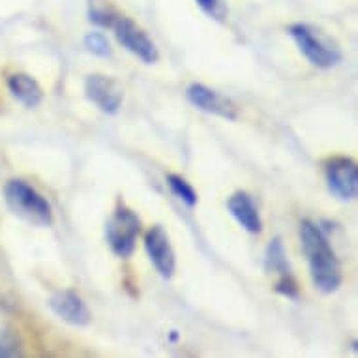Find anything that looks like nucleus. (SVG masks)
Here are the masks:
<instances>
[{"mask_svg": "<svg viewBox=\"0 0 358 358\" xmlns=\"http://www.w3.org/2000/svg\"><path fill=\"white\" fill-rule=\"evenodd\" d=\"M300 242L315 289L323 294L336 293L341 287L343 274L340 259L336 255L334 248L330 246L323 227L311 220H304L300 223Z\"/></svg>", "mask_w": 358, "mask_h": 358, "instance_id": "1", "label": "nucleus"}, {"mask_svg": "<svg viewBox=\"0 0 358 358\" xmlns=\"http://www.w3.org/2000/svg\"><path fill=\"white\" fill-rule=\"evenodd\" d=\"M4 201L12 214L24 222L32 223L36 227L53 225V206L48 197H43L27 180H21V178L8 180L4 186Z\"/></svg>", "mask_w": 358, "mask_h": 358, "instance_id": "2", "label": "nucleus"}, {"mask_svg": "<svg viewBox=\"0 0 358 358\" xmlns=\"http://www.w3.org/2000/svg\"><path fill=\"white\" fill-rule=\"evenodd\" d=\"M289 36L293 38L296 48L306 59L310 60L319 70H329L341 62V51L329 36L321 30L313 29L311 24L294 23L287 29Z\"/></svg>", "mask_w": 358, "mask_h": 358, "instance_id": "3", "label": "nucleus"}, {"mask_svg": "<svg viewBox=\"0 0 358 358\" xmlns=\"http://www.w3.org/2000/svg\"><path fill=\"white\" fill-rule=\"evenodd\" d=\"M141 233V220L128 206L120 205L106 223V238L111 252L120 259H129L136 252Z\"/></svg>", "mask_w": 358, "mask_h": 358, "instance_id": "4", "label": "nucleus"}, {"mask_svg": "<svg viewBox=\"0 0 358 358\" xmlns=\"http://www.w3.org/2000/svg\"><path fill=\"white\" fill-rule=\"evenodd\" d=\"M113 32L117 36V41L122 45L126 51H129L131 55H136L137 59L145 62V64H156L159 59V51L145 30L131 21L126 15H120L113 21L111 24Z\"/></svg>", "mask_w": 358, "mask_h": 358, "instance_id": "5", "label": "nucleus"}, {"mask_svg": "<svg viewBox=\"0 0 358 358\" xmlns=\"http://www.w3.org/2000/svg\"><path fill=\"white\" fill-rule=\"evenodd\" d=\"M324 178L330 194L340 201H352L358 194L357 162L345 156L334 158L324 165Z\"/></svg>", "mask_w": 358, "mask_h": 358, "instance_id": "6", "label": "nucleus"}, {"mask_svg": "<svg viewBox=\"0 0 358 358\" xmlns=\"http://www.w3.org/2000/svg\"><path fill=\"white\" fill-rule=\"evenodd\" d=\"M85 94L106 115H117L124 101V90L117 79L103 73H90L85 79Z\"/></svg>", "mask_w": 358, "mask_h": 358, "instance_id": "7", "label": "nucleus"}, {"mask_svg": "<svg viewBox=\"0 0 358 358\" xmlns=\"http://www.w3.org/2000/svg\"><path fill=\"white\" fill-rule=\"evenodd\" d=\"M145 252L158 274L165 280L175 276L176 255L167 231L162 225H154L145 235Z\"/></svg>", "mask_w": 358, "mask_h": 358, "instance_id": "8", "label": "nucleus"}, {"mask_svg": "<svg viewBox=\"0 0 358 358\" xmlns=\"http://www.w3.org/2000/svg\"><path fill=\"white\" fill-rule=\"evenodd\" d=\"M186 98L194 107H197L199 111H205L208 115H216L225 120H236L238 118V111L236 106L229 98H225L216 90H212L206 85L201 83H192L186 88Z\"/></svg>", "mask_w": 358, "mask_h": 358, "instance_id": "9", "label": "nucleus"}, {"mask_svg": "<svg viewBox=\"0 0 358 358\" xmlns=\"http://www.w3.org/2000/svg\"><path fill=\"white\" fill-rule=\"evenodd\" d=\"M49 308L57 317L71 327H87L92 321V313L85 304V300L70 289H62L51 294Z\"/></svg>", "mask_w": 358, "mask_h": 358, "instance_id": "10", "label": "nucleus"}, {"mask_svg": "<svg viewBox=\"0 0 358 358\" xmlns=\"http://www.w3.org/2000/svg\"><path fill=\"white\" fill-rule=\"evenodd\" d=\"M227 210L231 212V216L235 217V222L248 233L259 235L263 231V220H261L259 208L246 192H235L231 195L227 199Z\"/></svg>", "mask_w": 358, "mask_h": 358, "instance_id": "11", "label": "nucleus"}, {"mask_svg": "<svg viewBox=\"0 0 358 358\" xmlns=\"http://www.w3.org/2000/svg\"><path fill=\"white\" fill-rule=\"evenodd\" d=\"M8 90L27 109H34L43 101V88L29 73H12L8 77Z\"/></svg>", "mask_w": 358, "mask_h": 358, "instance_id": "12", "label": "nucleus"}, {"mask_svg": "<svg viewBox=\"0 0 358 358\" xmlns=\"http://www.w3.org/2000/svg\"><path fill=\"white\" fill-rule=\"evenodd\" d=\"M264 271L266 274H276L278 278L291 274V264H289L282 236H274L264 250Z\"/></svg>", "mask_w": 358, "mask_h": 358, "instance_id": "13", "label": "nucleus"}, {"mask_svg": "<svg viewBox=\"0 0 358 358\" xmlns=\"http://www.w3.org/2000/svg\"><path fill=\"white\" fill-rule=\"evenodd\" d=\"M165 182H167V186H169L171 194L175 195L176 199H180L186 206H189V208H194L195 205H197V201H199V197H197V192L194 189V186L186 180V178H182L180 175H167V178H165Z\"/></svg>", "mask_w": 358, "mask_h": 358, "instance_id": "14", "label": "nucleus"}, {"mask_svg": "<svg viewBox=\"0 0 358 358\" xmlns=\"http://www.w3.org/2000/svg\"><path fill=\"white\" fill-rule=\"evenodd\" d=\"M23 340L21 336L12 329L0 330V358L23 357Z\"/></svg>", "mask_w": 358, "mask_h": 358, "instance_id": "15", "label": "nucleus"}, {"mask_svg": "<svg viewBox=\"0 0 358 358\" xmlns=\"http://www.w3.org/2000/svg\"><path fill=\"white\" fill-rule=\"evenodd\" d=\"M83 45L87 48L88 53L101 57V59H109L113 55L111 43L107 40V36L101 34V32H88V34H85Z\"/></svg>", "mask_w": 358, "mask_h": 358, "instance_id": "16", "label": "nucleus"}, {"mask_svg": "<svg viewBox=\"0 0 358 358\" xmlns=\"http://www.w3.org/2000/svg\"><path fill=\"white\" fill-rule=\"evenodd\" d=\"M118 17V13L113 10V8H109L103 2V4H100V2H94V0H90V8H88V19H90V23L98 24V27H101V29H111L113 21Z\"/></svg>", "mask_w": 358, "mask_h": 358, "instance_id": "17", "label": "nucleus"}, {"mask_svg": "<svg viewBox=\"0 0 358 358\" xmlns=\"http://www.w3.org/2000/svg\"><path fill=\"white\" fill-rule=\"evenodd\" d=\"M195 2H197V6H199L201 10L208 15V17L214 19V21L223 23V21L227 19L229 10H227V6H225V2H223V0H195Z\"/></svg>", "mask_w": 358, "mask_h": 358, "instance_id": "18", "label": "nucleus"}, {"mask_svg": "<svg viewBox=\"0 0 358 358\" xmlns=\"http://www.w3.org/2000/svg\"><path fill=\"white\" fill-rule=\"evenodd\" d=\"M274 291L289 300H299L300 289H299V283H296V280H294L293 272H291V274H285V276L278 278L276 285H274Z\"/></svg>", "mask_w": 358, "mask_h": 358, "instance_id": "19", "label": "nucleus"}]
</instances>
